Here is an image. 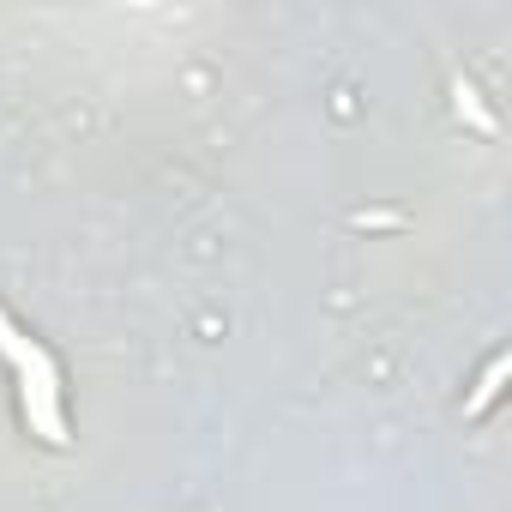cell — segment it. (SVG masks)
Masks as SVG:
<instances>
[{
  "label": "cell",
  "mask_w": 512,
  "mask_h": 512,
  "mask_svg": "<svg viewBox=\"0 0 512 512\" xmlns=\"http://www.w3.org/2000/svg\"><path fill=\"white\" fill-rule=\"evenodd\" d=\"M0 356H7L19 374H31V368H49V350L37 344V338H25L19 326H13V314L0 308Z\"/></svg>",
  "instance_id": "cell-2"
},
{
  "label": "cell",
  "mask_w": 512,
  "mask_h": 512,
  "mask_svg": "<svg viewBox=\"0 0 512 512\" xmlns=\"http://www.w3.org/2000/svg\"><path fill=\"white\" fill-rule=\"evenodd\" d=\"M452 109H458V121H470V127H476L482 139H494V133H500V121H494V109L482 103V91H476V85H470L464 73L452 79Z\"/></svg>",
  "instance_id": "cell-3"
},
{
  "label": "cell",
  "mask_w": 512,
  "mask_h": 512,
  "mask_svg": "<svg viewBox=\"0 0 512 512\" xmlns=\"http://www.w3.org/2000/svg\"><path fill=\"white\" fill-rule=\"evenodd\" d=\"M500 386H506V356H494V362H488V374H482V380H476V392L464 398V416H482V410L500 398Z\"/></svg>",
  "instance_id": "cell-4"
},
{
  "label": "cell",
  "mask_w": 512,
  "mask_h": 512,
  "mask_svg": "<svg viewBox=\"0 0 512 512\" xmlns=\"http://www.w3.org/2000/svg\"><path fill=\"white\" fill-rule=\"evenodd\" d=\"M19 404H25V422H31V434H37V440H49V446H67L61 392H49V386H25V380H19Z\"/></svg>",
  "instance_id": "cell-1"
},
{
  "label": "cell",
  "mask_w": 512,
  "mask_h": 512,
  "mask_svg": "<svg viewBox=\"0 0 512 512\" xmlns=\"http://www.w3.org/2000/svg\"><path fill=\"white\" fill-rule=\"evenodd\" d=\"M398 211H356V229H398Z\"/></svg>",
  "instance_id": "cell-5"
}]
</instances>
